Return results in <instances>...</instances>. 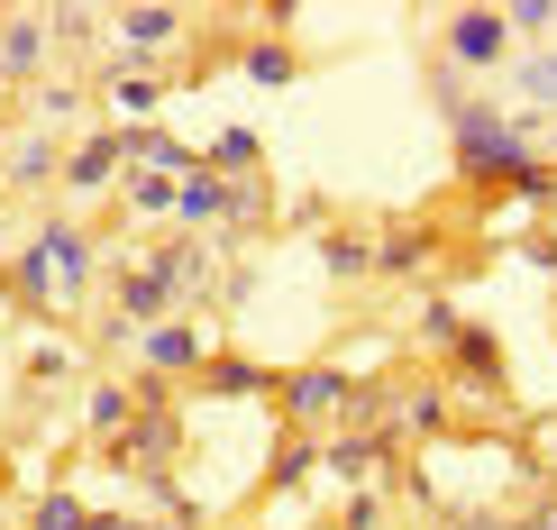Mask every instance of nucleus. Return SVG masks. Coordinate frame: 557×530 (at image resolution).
I'll list each match as a JSON object with an SVG mask.
<instances>
[{
    "label": "nucleus",
    "instance_id": "20",
    "mask_svg": "<svg viewBox=\"0 0 557 530\" xmlns=\"http://www.w3.org/2000/svg\"><path fill=\"white\" fill-rule=\"evenodd\" d=\"M83 421L101 430V440H120V430H128V394H120V384H101V394L83 403Z\"/></svg>",
    "mask_w": 557,
    "mask_h": 530
},
{
    "label": "nucleus",
    "instance_id": "15",
    "mask_svg": "<svg viewBox=\"0 0 557 530\" xmlns=\"http://www.w3.org/2000/svg\"><path fill=\"white\" fill-rule=\"evenodd\" d=\"M220 211H228V183H220V174H183V211H174V220H193V229H211Z\"/></svg>",
    "mask_w": 557,
    "mask_h": 530
},
{
    "label": "nucleus",
    "instance_id": "21",
    "mask_svg": "<svg viewBox=\"0 0 557 530\" xmlns=\"http://www.w3.org/2000/svg\"><path fill=\"white\" fill-rule=\"evenodd\" d=\"M37 530H91V513H83V503L74 494H37V513H28Z\"/></svg>",
    "mask_w": 557,
    "mask_h": 530
},
{
    "label": "nucleus",
    "instance_id": "5",
    "mask_svg": "<svg viewBox=\"0 0 557 530\" xmlns=\"http://www.w3.org/2000/svg\"><path fill=\"white\" fill-rule=\"evenodd\" d=\"M110 37H120V56H165V46H183V10H165V0L110 10Z\"/></svg>",
    "mask_w": 557,
    "mask_h": 530
},
{
    "label": "nucleus",
    "instance_id": "13",
    "mask_svg": "<svg viewBox=\"0 0 557 530\" xmlns=\"http://www.w3.org/2000/svg\"><path fill=\"white\" fill-rule=\"evenodd\" d=\"M46 28H55V46H101V37H110V10H83V0H55V10H46Z\"/></svg>",
    "mask_w": 557,
    "mask_h": 530
},
{
    "label": "nucleus",
    "instance_id": "9",
    "mask_svg": "<svg viewBox=\"0 0 557 530\" xmlns=\"http://www.w3.org/2000/svg\"><path fill=\"white\" fill-rule=\"evenodd\" d=\"M120 320L128 330H156V320H174V284L156 266H128L120 274Z\"/></svg>",
    "mask_w": 557,
    "mask_h": 530
},
{
    "label": "nucleus",
    "instance_id": "23",
    "mask_svg": "<svg viewBox=\"0 0 557 530\" xmlns=\"http://www.w3.org/2000/svg\"><path fill=\"white\" fill-rule=\"evenodd\" d=\"M320 257H330V274H366V266H375V247H366V238H330Z\"/></svg>",
    "mask_w": 557,
    "mask_h": 530
},
{
    "label": "nucleus",
    "instance_id": "25",
    "mask_svg": "<svg viewBox=\"0 0 557 530\" xmlns=\"http://www.w3.org/2000/svg\"><path fill=\"white\" fill-rule=\"evenodd\" d=\"M548 156H557V128H548Z\"/></svg>",
    "mask_w": 557,
    "mask_h": 530
},
{
    "label": "nucleus",
    "instance_id": "18",
    "mask_svg": "<svg viewBox=\"0 0 557 530\" xmlns=\"http://www.w3.org/2000/svg\"><path fill=\"white\" fill-rule=\"evenodd\" d=\"M421 257H430V229H403V238H384V247H375V266H384V274H421Z\"/></svg>",
    "mask_w": 557,
    "mask_h": 530
},
{
    "label": "nucleus",
    "instance_id": "24",
    "mask_svg": "<svg viewBox=\"0 0 557 530\" xmlns=\"http://www.w3.org/2000/svg\"><path fill=\"white\" fill-rule=\"evenodd\" d=\"M211 165H257V137H247V128H228L220 147H211Z\"/></svg>",
    "mask_w": 557,
    "mask_h": 530
},
{
    "label": "nucleus",
    "instance_id": "7",
    "mask_svg": "<svg viewBox=\"0 0 557 530\" xmlns=\"http://www.w3.org/2000/svg\"><path fill=\"white\" fill-rule=\"evenodd\" d=\"M137 348H147V366H165V375H201V366H211V338H201L193 320H156Z\"/></svg>",
    "mask_w": 557,
    "mask_h": 530
},
{
    "label": "nucleus",
    "instance_id": "1",
    "mask_svg": "<svg viewBox=\"0 0 557 530\" xmlns=\"http://www.w3.org/2000/svg\"><path fill=\"white\" fill-rule=\"evenodd\" d=\"M438 64L448 74H503L512 64V19L503 10H457L448 37H438Z\"/></svg>",
    "mask_w": 557,
    "mask_h": 530
},
{
    "label": "nucleus",
    "instance_id": "17",
    "mask_svg": "<svg viewBox=\"0 0 557 530\" xmlns=\"http://www.w3.org/2000/svg\"><path fill=\"white\" fill-rule=\"evenodd\" d=\"M293 74H301V56H293L284 37H265V46H247V83H293Z\"/></svg>",
    "mask_w": 557,
    "mask_h": 530
},
{
    "label": "nucleus",
    "instance_id": "22",
    "mask_svg": "<svg viewBox=\"0 0 557 530\" xmlns=\"http://www.w3.org/2000/svg\"><path fill=\"white\" fill-rule=\"evenodd\" d=\"M83 83H37V120H83Z\"/></svg>",
    "mask_w": 557,
    "mask_h": 530
},
{
    "label": "nucleus",
    "instance_id": "16",
    "mask_svg": "<svg viewBox=\"0 0 557 530\" xmlns=\"http://www.w3.org/2000/svg\"><path fill=\"white\" fill-rule=\"evenodd\" d=\"M503 19H512V46H521V37H530V46H557V0H512Z\"/></svg>",
    "mask_w": 557,
    "mask_h": 530
},
{
    "label": "nucleus",
    "instance_id": "4",
    "mask_svg": "<svg viewBox=\"0 0 557 530\" xmlns=\"http://www.w3.org/2000/svg\"><path fill=\"white\" fill-rule=\"evenodd\" d=\"M64 193H128V137L91 128L74 156H64Z\"/></svg>",
    "mask_w": 557,
    "mask_h": 530
},
{
    "label": "nucleus",
    "instance_id": "2",
    "mask_svg": "<svg viewBox=\"0 0 557 530\" xmlns=\"http://www.w3.org/2000/svg\"><path fill=\"white\" fill-rule=\"evenodd\" d=\"M503 110H512V128H557V46H530V56L503 64Z\"/></svg>",
    "mask_w": 557,
    "mask_h": 530
},
{
    "label": "nucleus",
    "instance_id": "8",
    "mask_svg": "<svg viewBox=\"0 0 557 530\" xmlns=\"http://www.w3.org/2000/svg\"><path fill=\"white\" fill-rule=\"evenodd\" d=\"M37 238L55 247V284H64V293H74V303H83V293H91V266H101V247H91V238H83L74 220H46Z\"/></svg>",
    "mask_w": 557,
    "mask_h": 530
},
{
    "label": "nucleus",
    "instance_id": "19",
    "mask_svg": "<svg viewBox=\"0 0 557 530\" xmlns=\"http://www.w3.org/2000/svg\"><path fill=\"white\" fill-rule=\"evenodd\" d=\"M201 384H211V394H247V384H257V394H265V366H238V357H220V366H201Z\"/></svg>",
    "mask_w": 557,
    "mask_h": 530
},
{
    "label": "nucleus",
    "instance_id": "12",
    "mask_svg": "<svg viewBox=\"0 0 557 530\" xmlns=\"http://www.w3.org/2000/svg\"><path fill=\"white\" fill-rule=\"evenodd\" d=\"M128 211L137 220H165V211H183V174H128Z\"/></svg>",
    "mask_w": 557,
    "mask_h": 530
},
{
    "label": "nucleus",
    "instance_id": "3",
    "mask_svg": "<svg viewBox=\"0 0 557 530\" xmlns=\"http://www.w3.org/2000/svg\"><path fill=\"white\" fill-rule=\"evenodd\" d=\"M46 56H55V28H46V10H0V83H28V91H37Z\"/></svg>",
    "mask_w": 557,
    "mask_h": 530
},
{
    "label": "nucleus",
    "instance_id": "14",
    "mask_svg": "<svg viewBox=\"0 0 557 530\" xmlns=\"http://www.w3.org/2000/svg\"><path fill=\"white\" fill-rule=\"evenodd\" d=\"M110 110H128V120H147V110H156V83L137 74L128 56H110Z\"/></svg>",
    "mask_w": 557,
    "mask_h": 530
},
{
    "label": "nucleus",
    "instance_id": "11",
    "mask_svg": "<svg viewBox=\"0 0 557 530\" xmlns=\"http://www.w3.org/2000/svg\"><path fill=\"white\" fill-rule=\"evenodd\" d=\"M10 284H18V293H28V303L46 311V303L64 293V284H55V247H46V238H28V247L10 257Z\"/></svg>",
    "mask_w": 557,
    "mask_h": 530
},
{
    "label": "nucleus",
    "instance_id": "10",
    "mask_svg": "<svg viewBox=\"0 0 557 530\" xmlns=\"http://www.w3.org/2000/svg\"><path fill=\"white\" fill-rule=\"evenodd\" d=\"M284 394H293V421H320V411H338L347 375H338V366H301V375L284 384Z\"/></svg>",
    "mask_w": 557,
    "mask_h": 530
},
{
    "label": "nucleus",
    "instance_id": "6",
    "mask_svg": "<svg viewBox=\"0 0 557 530\" xmlns=\"http://www.w3.org/2000/svg\"><path fill=\"white\" fill-rule=\"evenodd\" d=\"M0 183H10V193H46V183H64V147L46 128H28L10 156H0Z\"/></svg>",
    "mask_w": 557,
    "mask_h": 530
}]
</instances>
